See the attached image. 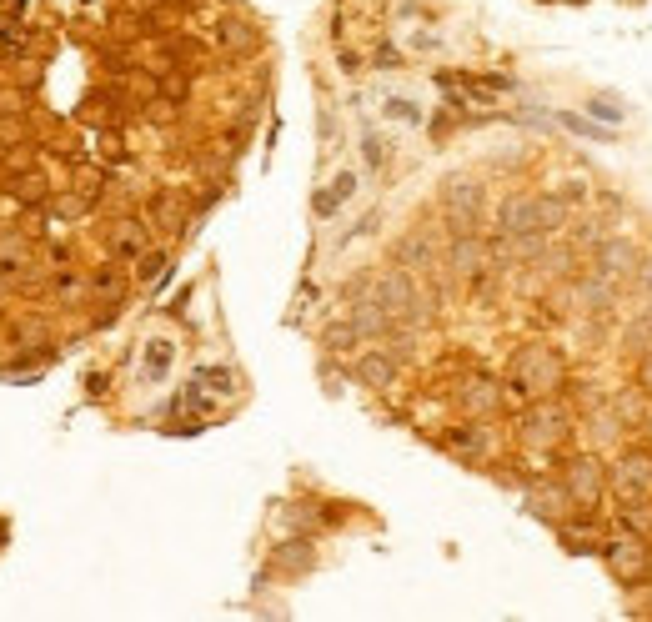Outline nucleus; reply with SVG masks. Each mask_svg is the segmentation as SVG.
<instances>
[{
	"mask_svg": "<svg viewBox=\"0 0 652 622\" xmlns=\"http://www.w3.org/2000/svg\"><path fill=\"white\" fill-rule=\"evenodd\" d=\"M352 191H357V171H342V176L332 181V191H321V196H316V211H321V216H332Z\"/></svg>",
	"mask_w": 652,
	"mask_h": 622,
	"instance_id": "nucleus-1",
	"label": "nucleus"
},
{
	"mask_svg": "<svg viewBox=\"0 0 652 622\" xmlns=\"http://www.w3.org/2000/svg\"><path fill=\"white\" fill-rule=\"evenodd\" d=\"M622 487H632L637 497H647V492H652V462H647V457L622 462Z\"/></svg>",
	"mask_w": 652,
	"mask_h": 622,
	"instance_id": "nucleus-2",
	"label": "nucleus"
},
{
	"mask_svg": "<svg viewBox=\"0 0 652 622\" xmlns=\"http://www.w3.org/2000/svg\"><path fill=\"white\" fill-rule=\"evenodd\" d=\"M612 567L622 572V577H642V552H637V542H617V552H612Z\"/></svg>",
	"mask_w": 652,
	"mask_h": 622,
	"instance_id": "nucleus-3",
	"label": "nucleus"
},
{
	"mask_svg": "<svg viewBox=\"0 0 652 622\" xmlns=\"http://www.w3.org/2000/svg\"><path fill=\"white\" fill-rule=\"evenodd\" d=\"M572 492H577V497H592V492H597V467H592V462H577V472H572Z\"/></svg>",
	"mask_w": 652,
	"mask_h": 622,
	"instance_id": "nucleus-4",
	"label": "nucleus"
},
{
	"mask_svg": "<svg viewBox=\"0 0 652 622\" xmlns=\"http://www.w3.org/2000/svg\"><path fill=\"white\" fill-rule=\"evenodd\" d=\"M166 362H171V342H151V357H146V377H161L166 372Z\"/></svg>",
	"mask_w": 652,
	"mask_h": 622,
	"instance_id": "nucleus-5",
	"label": "nucleus"
},
{
	"mask_svg": "<svg viewBox=\"0 0 652 622\" xmlns=\"http://www.w3.org/2000/svg\"><path fill=\"white\" fill-rule=\"evenodd\" d=\"M562 126H567V131H577V136H597V141H607V136H612V131H602V126L582 121V116H562Z\"/></svg>",
	"mask_w": 652,
	"mask_h": 622,
	"instance_id": "nucleus-6",
	"label": "nucleus"
},
{
	"mask_svg": "<svg viewBox=\"0 0 652 622\" xmlns=\"http://www.w3.org/2000/svg\"><path fill=\"white\" fill-rule=\"evenodd\" d=\"M587 111H592V116H602L607 126H617V121H622V111H617L612 101H587Z\"/></svg>",
	"mask_w": 652,
	"mask_h": 622,
	"instance_id": "nucleus-7",
	"label": "nucleus"
},
{
	"mask_svg": "<svg viewBox=\"0 0 652 622\" xmlns=\"http://www.w3.org/2000/svg\"><path fill=\"white\" fill-rule=\"evenodd\" d=\"M642 382H647V387H652V362H647V367H642Z\"/></svg>",
	"mask_w": 652,
	"mask_h": 622,
	"instance_id": "nucleus-8",
	"label": "nucleus"
}]
</instances>
